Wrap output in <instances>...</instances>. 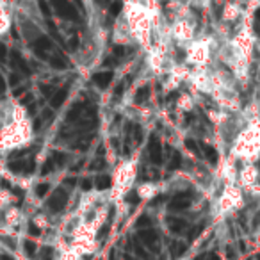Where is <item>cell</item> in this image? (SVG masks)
<instances>
[{
    "mask_svg": "<svg viewBox=\"0 0 260 260\" xmlns=\"http://www.w3.org/2000/svg\"><path fill=\"white\" fill-rule=\"evenodd\" d=\"M127 27H129L130 37L134 41L141 43L143 47L151 48V36L155 27V16L151 15L148 5L139 0H127L125 15H123Z\"/></svg>",
    "mask_w": 260,
    "mask_h": 260,
    "instance_id": "1",
    "label": "cell"
},
{
    "mask_svg": "<svg viewBox=\"0 0 260 260\" xmlns=\"http://www.w3.org/2000/svg\"><path fill=\"white\" fill-rule=\"evenodd\" d=\"M32 141L31 121L27 118L23 107L13 105L9 121L0 130V151H9L20 146H27Z\"/></svg>",
    "mask_w": 260,
    "mask_h": 260,
    "instance_id": "2",
    "label": "cell"
},
{
    "mask_svg": "<svg viewBox=\"0 0 260 260\" xmlns=\"http://www.w3.org/2000/svg\"><path fill=\"white\" fill-rule=\"evenodd\" d=\"M259 146H260V134H259V120L257 116L250 118L241 132L232 141L230 148V157L234 161H244L255 164L259 157Z\"/></svg>",
    "mask_w": 260,
    "mask_h": 260,
    "instance_id": "3",
    "label": "cell"
},
{
    "mask_svg": "<svg viewBox=\"0 0 260 260\" xmlns=\"http://www.w3.org/2000/svg\"><path fill=\"white\" fill-rule=\"evenodd\" d=\"M216 48L218 45L212 37H194L186 47V63L193 66V70L208 68V64L212 63Z\"/></svg>",
    "mask_w": 260,
    "mask_h": 260,
    "instance_id": "4",
    "label": "cell"
},
{
    "mask_svg": "<svg viewBox=\"0 0 260 260\" xmlns=\"http://www.w3.org/2000/svg\"><path fill=\"white\" fill-rule=\"evenodd\" d=\"M135 175H137V164L135 161H125L121 162L114 173V180H112V187H111L109 200L111 202H118L129 193L135 182Z\"/></svg>",
    "mask_w": 260,
    "mask_h": 260,
    "instance_id": "5",
    "label": "cell"
},
{
    "mask_svg": "<svg viewBox=\"0 0 260 260\" xmlns=\"http://www.w3.org/2000/svg\"><path fill=\"white\" fill-rule=\"evenodd\" d=\"M244 191L237 184H224L223 191L218 198V212L219 216H228L242 207L244 203Z\"/></svg>",
    "mask_w": 260,
    "mask_h": 260,
    "instance_id": "6",
    "label": "cell"
},
{
    "mask_svg": "<svg viewBox=\"0 0 260 260\" xmlns=\"http://www.w3.org/2000/svg\"><path fill=\"white\" fill-rule=\"evenodd\" d=\"M169 36L173 37V41H177L180 47H187L194 37V23L189 20L187 15L177 16L175 23L169 29Z\"/></svg>",
    "mask_w": 260,
    "mask_h": 260,
    "instance_id": "7",
    "label": "cell"
},
{
    "mask_svg": "<svg viewBox=\"0 0 260 260\" xmlns=\"http://www.w3.org/2000/svg\"><path fill=\"white\" fill-rule=\"evenodd\" d=\"M237 186L248 194L257 196L259 194V173H257L255 164L244 162V166L237 169Z\"/></svg>",
    "mask_w": 260,
    "mask_h": 260,
    "instance_id": "8",
    "label": "cell"
},
{
    "mask_svg": "<svg viewBox=\"0 0 260 260\" xmlns=\"http://www.w3.org/2000/svg\"><path fill=\"white\" fill-rule=\"evenodd\" d=\"M159 191H161L159 184H141L137 187V194H139L141 200H151V198H155Z\"/></svg>",
    "mask_w": 260,
    "mask_h": 260,
    "instance_id": "9",
    "label": "cell"
},
{
    "mask_svg": "<svg viewBox=\"0 0 260 260\" xmlns=\"http://www.w3.org/2000/svg\"><path fill=\"white\" fill-rule=\"evenodd\" d=\"M11 25V15L9 11H7V5L2 4L0 5V36H4L7 29Z\"/></svg>",
    "mask_w": 260,
    "mask_h": 260,
    "instance_id": "10",
    "label": "cell"
},
{
    "mask_svg": "<svg viewBox=\"0 0 260 260\" xmlns=\"http://www.w3.org/2000/svg\"><path fill=\"white\" fill-rule=\"evenodd\" d=\"M241 13H242V9H241L237 4H228L226 7H224L223 16H224V20L226 21H234L237 16H241Z\"/></svg>",
    "mask_w": 260,
    "mask_h": 260,
    "instance_id": "11",
    "label": "cell"
},
{
    "mask_svg": "<svg viewBox=\"0 0 260 260\" xmlns=\"http://www.w3.org/2000/svg\"><path fill=\"white\" fill-rule=\"evenodd\" d=\"M13 200H15V196H13L7 189H0V210L9 208L11 205H13Z\"/></svg>",
    "mask_w": 260,
    "mask_h": 260,
    "instance_id": "12",
    "label": "cell"
},
{
    "mask_svg": "<svg viewBox=\"0 0 260 260\" xmlns=\"http://www.w3.org/2000/svg\"><path fill=\"white\" fill-rule=\"evenodd\" d=\"M2 4H4V0H0V5H2Z\"/></svg>",
    "mask_w": 260,
    "mask_h": 260,
    "instance_id": "13",
    "label": "cell"
}]
</instances>
